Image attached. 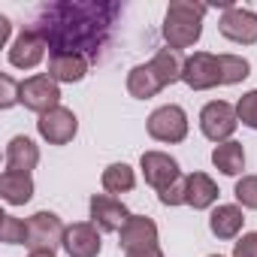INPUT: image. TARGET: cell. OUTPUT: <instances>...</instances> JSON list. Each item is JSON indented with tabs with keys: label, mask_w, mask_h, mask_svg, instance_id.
<instances>
[{
	"label": "cell",
	"mask_w": 257,
	"mask_h": 257,
	"mask_svg": "<svg viewBox=\"0 0 257 257\" xmlns=\"http://www.w3.org/2000/svg\"><path fill=\"white\" fill-rule=\"evenodd\" d=\"M118 13V4H52L40 13L34 31L46 40L49 55L73 52L97 61Z\"/></svg>",
	"instance_id": "1"
},
{
	"label": "cell",
	"mask_w": 257,
	"mask_h": 257,
	"mask_svg": "<svg viewBox=\"0 0 257 257\" xmlns=\"http://www.w3.org/2000/svg\"><path fill=\"white\" fill-rule=\"evenodd\" d=\"M209 7L203 4H194V0H173L167 7V16H164V40H167V49H191L200 43L203 37V19H206Z\"/></svg>",
	"instance_id": "2"
},
{
	"label": "cell",
	"mask_w": 257,
	"mask_h": 257,
	"mask_svg": "<svg viewBox=\"0 0 257 257\" xmlns=\"http://www.w3.org/2000/svg\"><path fill=\"white\" fill-rule=\"evenodd\" d=\"M146 131L155 143H185L188 137V112L179 106V103H167V106H158L149 121H146Z\"/></svg>",
	"instance_id": "3"
},
{
	"label": "cell",
	"mask_w": 257,
	"mask_h": 257,
	"mask_svg": "<svg viewBox=\"0 0 257 257\" xmlns=\"http://www.w3.org/2000/svg\"><path fill=\"white\" fill-rule=\"evenodd\" d=\"M236 127H239V115H236V106H230L227 100H212L200 109V131L215 146L230 143Z\"/></svg>",
	"instance_id": "4"
},
{
	"label": "cell",
	"mask_w": 257,
	"mask_h": 257,
	"mask_svg": "<svg viewBox=\"0 0 257 257\" xmlns=\"http://www.w3.org/2000/svg\"><path fill=\"white\" fill-rule=\"evenodd\" d=\"M182 82H185L191 91H209V88L224 85L221 55H212V52H194L191 58H185Z\"/></svg>",
	"instance_id": "5"
},
{
	"label": "cell",
	"mask_w": 257,
	"mask_h": 257,
	"mask_svg": "<svg viewBox=\"0 0 257 257\" xmlns=\"http://www.w3.org/2000/svg\"><path fill=\"white\" fill-rule=\"evenodd\" d=\"M64 236H67V227L55 212L43 209L28 218V248L31 251H58L64 248Z\"/></svg>",
	"instance_id": "6"
},
{
	"label": "cell",
	"mask_w": 257,
	"mask_h": 257,
	"mask_svg": "<svg viewBox=\"0 0 257 257\" xmlns=\"http://www.w3.org/2000/svg\"><path fill=\"white\" fill-rule=\"evenodd\" d=\"M19 103L37 115H46L49 109L61 106V85L49 76V73H37V76H28L22 82V94H19Z\"/></svg>",
	"instance_id": "7"
},
{
	"label": "cell",
	"mask_w": 257,
	"mask_h": 257,
	"mask_svg": "<svg viewBox=\"0 0 257 257\" xmlns=\"http://www.w3.org/2000/svg\"><path fill=\"white\" fill-rule=\"evenodd\" d=\"M37 134H40L49 146H67V143H73L76 134H79V118H76L73 109L55 106V109H49L46 115L37 118Z\"/></svg>",
	"instance_id": "8"
},
{
	"label": "cell",
	"mask_w": 257,
	"mask_h": 257,
	"mask_svg": "<svg viewBox=\"0 0 257 257\" xmlns=\"http://www.w3.org/2000/svg\"><path fill=\"white\" fill-rule=\"evenodd\" d=\"M218 31H221L224 40H230L236 46H254L257 43V13L233 4L218 19Z\"/></svg>",
	"instance_id": "9"
},
{
	"label": "cell",
	"mask_w": 257,
	"mask_h": 257,
	"mask_svg": "<svg viewBox=\"0 0 257 257\" xmlns=\"http://www.w3.org/2000/svg\"><path fill=\"white\" fill-rule=\"evenodd\" d=\"M88 209H91V224H97L100 233H121V227L134 218V212L112 194H94Z\"/></svg>",
	"instance_id": "10"
},
{
	"label": "cell",
	"mask_w": 257,
	"mask_h": 257,
	"mask_svg": "<svg viewBox=\"0 0 257 257\" xmlns=\"http://www.w3.org/2000/svg\"><path fill=\"white\" fill-rule=\"evenodd\" d=\"M140 170L146 176V185H152L158 194L167 191L170 185H176L182 179V170H179V161L170 158L167 152H143L140 158Z\"/></svg>",
	"instance_id": "11"
},
{
	"label": "cell",
	"mask_w": 257,
	"mask_h": 257,
	"mask_svg": "<svg viewBox=\"0 0 257 257\" xmlns=\"http://www.w3.org/2000/svg\"><path fill=\"white\" fill-rule=\"evenodd\" d=\"M46 40L34 31V28H25L13 43H10V52H7V58H10V64L16 67V70H34V67H40L43 64V58H46Z\"/></svg>",
	"instance_id": "12"
},
{
	"label": "cell",
	"mask_w": 257,
	"mask_h": 257,
	"mask_svg": "<svg viewBox=\"0 0 257 257\" xmlns=\"http://www.w3.org/2000/svg\"><path fill=\"white\" fill-rule=\"evenodd\" d=\"M118 248L124 254L131 251H146V248H158V224L146 215H134L118 233Z\"/></svg>",
	"instance_id": "13"
},
{
	"label": "cell",
	"mask_w": 257,
	"mask_h": 257,
	"mask_svg": "<svg viewBox=\"0 0 257 257\" xmlns=\"http://www.w3.org/2000/svg\"><path fill=\"white\" fill-rule=\"evenodd\" d=\"M100 248H103V239H100L97 224L76 221L67 227V236H64L67 257H100Z\"/></svg>",
	"instance_id": "14"
},
{
	"label": "cell",
	"mask_w": 257,
	"mask_h": 257,
	"mask_svg": "<svg viewBox=\"0 0 257 257\" xmlns=\"http://www.w3.org/2000/svg\"><path fill=\"white\" fill-rule=\"evenodd\" d=\"M242 224H245V212H242L239 203H221V206H215L212 215H209V230H212V236H215V239H224V242H227V239H239Z\"/></svg>",
	"instance_id": "15"
},
{
	"label": "cell",
	"mask_w": 257,
	"mask_h": 257,
	"mask_svg": "<svg viewBox=\"0 0 257 257\" xmlns=\"http://www.w3.org/2000/svg\"><path fill=\"white\" fill-rule=\"evenodd\" d=\"M88 67L91 61L82 58V55H73V52H61V55H49V76L61 85H73V82H82L88 76Z\"/></svg>",
	"instance_id": "16"
},
{
	"label": "cell",
	"mask_w": 257,
	"mask_h": 257,
	"mask_svg": "<svg viewBox=\"0 0 257 257\" xmlns=\"http://www.w3.org/2000/svg\"><path fill=\"white\" fill-rule=\"evenodd\" d=\"M164 88H167V85H164V79L158 76V70L152 67V61H149V64H137L131 73H127V94L137 97V100H149V97L161 94Z\"/></svg>",
	"instance_id": "17"
},
{
	"label": "cell",
	"mask_w": 257,
	"mask_h": 257,
	"mask_svg": "<svg viewBox=\"0 0 257 257\" xmlns=\"http://www.w3.org/2000/svg\"><path fill=\"white\" fill-rule=\"evenodd\" d=\"M40 164V146L31 137H13L7 146V170L13 173H31Z\"/></svg>",
	"instance_id": "18"
},
{
	"label": "cell",
	"mask_w": 257,
	"mask_h": 257,
	"mask_svg": "<svg viewBox=\"0 0 257 257\" xmlns=\"http://www.w3.org/2000/svg\"><path fill=\"white\" fill-rule=\"evenodd\" d=\"M0 197L7 200V206H25L34 197V179L31 173H13L4 170L0 176Z\"/></svg>",
	"instance_id": "19"
},
{
	"label": "cell",
	"mask_w": 257,
	"mask_h": 257,
	"mask_svg": "<svg viewBox=\"0 0 257 257\" xmlns=\"http://www.w3.org/2000/svg\"><path fill=\"white\" fill-rule=\"evenodd\" d=\"M185 182H188V206L191 209H197V212H203V209H212L215 203H218V185H215V179L212 176H206V173H191V176H185Z\"/></svg>",
	"instance_id": "20"
},
{
	"label": "cell",
	"mask_w": 257,
	"mask_h": 257,
	"mask_svg": "<svg viewBox=\"0 0 257 257\" xmlns=\"http://www.w3.org/2000/svg\"><path fill=\"white\" fill-rule=\"evenodd\" d=\"M212 164H215V170L224 173V176H239V173L245 170V149H242V143L230 140V143L215 146V149H212Z\"/></svg>",
	"instance_id": "21"
},
{
	"label": "cell",
	"mask_w": 257,
	"mask_h": 257,
	"mask_svg": "<svg viewBox=\"0 0 257 257\" xmlns=\"http://www.w3.org/2000/svg\"><path fill=\"white\" fill-rule=\"evenodd\" d=\"M152 67L158 70V76H161V79H164V85L170 88V85L182 82V73H185V58H182V52H176V49H161V52H155Z\"/></svg>",
	"instance_id": "22"
},
{
	"label": "cell",
	"mask_w": 257,
	"mask_h": 257,
	"mask_svg": "<svg viewBox=\"0 0 257 257\" xmlns=\"http://www.w3.org/2000/svg\"><path fill=\"white\" fill-rule=\"evenodd\" d=\"M100 185L106 194H127L137 188V173L127 164H109L100 176Z\"/></svg>",
	"instance_id": "23"
},
{
	"label": "cell",
	"mask_w": 257,
	"mask_h": 257,
	"mask_svg": "<svg viewBox=\"0 0 257 257\" xmlns=\"http://www.w3.org/2000/svg\"><path fill=\"white\" fill-rule=\"evenodd\" d=\"M221 67H224V85H239L251 76V64L242 55H230V52L221 55Z\"/></svg>",
	"instance_id": "24"
},
{
	"label": "cell",
	"mask_w": 257,
	"mask_h": 257,
	"mask_svg": "<svg viewBox=\"0 0 257 257\" xmlns=\"http://www.w3.org/2000/svg\"><path fill=\"white\" fill-rule=\"evenodd\" d=\"M0 239L7 245H28V221L16 218V215H0Z\"/></svg>",
	"instance_id": "25"
},
{
	"label": "cell",
	"mask_w": 257,
	"mask_h": 257,
	"mask_svg": "<svg viewBox=\"0 0 257 257\" xmlns=\"http://www.w3.org/2000/svg\"><path fill=\"white\" fill-rule=\"evenodd\" d=\"M233 194H236V203L242 209H254L257 212V176H242L236 182Z\"/></svg>",
	"instance_id": "26"
},
{
	"label": "cell",
	"mask_w": 257,
	"mask_h": 257,
	"mask_svg": "<svg viewBox=\"0 0 257 257\" xmlns=\"http://www.w3.org/2000/svg\"><path fill=\"white\" fill-rule=\"evenodd\" d=\"M236 115L245 127H251V131H257V88L254 91H245L236 103Z\"/></svg>",
	"instance_id": "27"
},
{
	"label": "cell",
	"mask_w": 257,
	"mask_h": 257,
	"mask_svg": "<svg viewBox=\"0 0 257 257\" xmlns=\"http://www.w3.org/2000/svg\"><path fill=\"white\" fill-rule=\"evenodd\" d=\"M158 200H161V206H188V182H185V176L176 182V185H170L167 191H161L158 194Z\"/></svg>",
	"instance_id": "28"
},
{
	"label": "cell",
	"mask_w": 257,
	"mask_h": 257,
	"mask_svg": "<svg viewBox=\"0 0 257 257\" xmlns=\"http://www.w3.org/2000/svg\"><path fill=\"white\" fill-rule=\"evenodd\" d=\"M0 88H4V94H0V109H13L19 103V94H22V82H16L10 73L0 76Z\"/></svg>",
	"instance_id": "29"
},
{
	"label": "cell",
	"mask_w": 257,
	"mask_h": 257,
	"mask_svg": "<svg viewBox=\"0 0 257 257\" xmlns=\"http://www.w3.org/2000/svg\"><path fill=\"white\" fill-rule=\"evenodd\" d=\"M233 257H257V230L254 233H242L233 242Z\"/></svg>",
	"instance_id": "30"
},
{
	"label": "cell",
	"mask_w": 257,
	"mask_h": 257,
	"mask_svg": "<svg viewBox=\"0 0 257 257\" xmlns=\"http://www.w3.org/2000/svg\"><path fill=\"white\" fill-rule=\"evenodd\" d=\"M124 257H164V251L158 245V248H146V251H131V254H124Z\"/></svg>",
	"instance_id": "31"
},
{
	"label": "cell",
	"mask_w": 257,
	"mask_h": 257,
	"mask_svg": "<svg viewBox=\"0 0 257 257\" xmlns=\"http://www.w3.org/2000/svg\"><path fill=\"white\" fill-rule=\"evenodd\" d=\"M10 31H13V22L7 16H0V40H4V43L10 40Z\"/></svg>",
	"instance_id": "32"
},
{
	"label": "cell",
	"mask_w": 257,
	"mask_h": 257,
	"mask_svg": "<svg viewBox=\"0 0 257 257\" xmlns=\"http://www.w3.org/2000/svg\"><path fill=\"white\" fill-rule=\"evenodd\" d=\"M28 257H58V254L55 251H31Z\"/></svg>",
	"instance_id": "33"
},
{
	"label": "cell",
	"mask_w": 257,
	"mask_h": 257,
	"mask_svg": "<svg viewBox=\"0 0 257 257\" xmlns=\"http://www.w3.org/2000/svg\"><path fill=\"white\" fill-rule=\"evenodd\" d=\"M209 257H221V254H209Z\"/></svg>",
	"instance_id": "34"
}]
</instances>
